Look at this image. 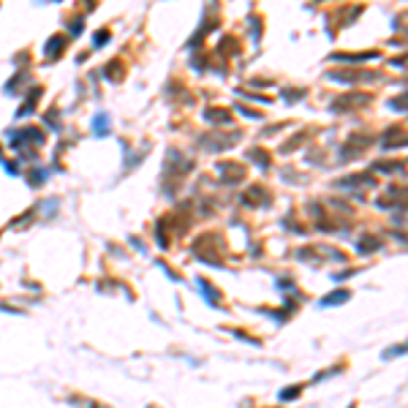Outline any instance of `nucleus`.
I'll return each instance as SVG.
<instances>
[{"label": "nucleus", "mask_w": 408, "mask_h": 408, "mask_svg": "<svg viewBox=\"0 0 408 408\" xmlns=\"http://www.w3.org/2000/svg\"><path fill=\"white\" fill-rule=\"evenodd\" d=\"M403 351H406V346H392V349L384 351V359H392L395 354H403Z\"/></svg>", "instance_id": "obj_4"}, {"label": "nucleus", "mask_w": 408, "mask_h": 408, "mask_svg": "<svg viewBox=\"0 0 408 408\" xmlns=\"http://www.w3.org/2000/svg\"><path fill=\"white\" fill-rule=\"evenodd\" d=\"M349 408H356V406H349Z\"/></svg>", "instance_id": "obj_5"}, {"label": "nucleus", "mask_w": 408, "mask_h": 408, "mask_svg": "<svg viewBox=\"0 0 408 408\" xmlns=\"http://www.w3.org/2000/svg\"><path fill=\"white\" fill-rule=\"evenodd\" d=\"M351 299V291L349 289H338V291H332V294H326L324 299H321V308H329V305H343V302H349Z\"/></svg>", "instance_id": "obj_1"}, {"label": "nucleus", "mask_w": 408, "mask_h": 408, "mask_svg": "<svg viewBox=\"0 0 408 408\" xmlns=\"http://www.w3.org/2000/svg\"><path fill=\"white\" fill-rule=\"evenodd\" d=\"M196 283H199V289H202L204 299H207V302H210V305H218V302H221V297H218V291H215V286H210V283H207V280H204V278H199Z\"/></svg>", "instance_id": "obj_2"}, {"label": "nucleus", "mask_w": 408, "mask_h": 408, "mask_svg": "<svg viewBox=\"0 0 408 408\" xmlns=\"http://www.w3.org/2000/svg\"><path fill=\"white\" fill-rule=\"evenodd\" d=\"M299 392H302V386H289V389H280V400H294V397H299Z\"/></svg>", "instance_id": "obj_3"}]
</instances>
